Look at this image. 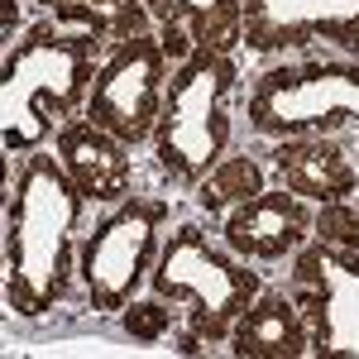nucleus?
<instances>
[{"label":"nucleus","instance_id":"423d86ee","mask_svg":"<svg viewBox=\"0 0 359 359\" xmlns=\"http://www.w3.org/2000/svg\"><path fill=\"white\" fill-rule=\"evenodd\" d=\"M245 120L264 139L335 135L340 125L359 130V67H340V62L273 67L254 82Z\"/></svg>","mask_w":359,"mask_h":359},{"label":"nucleus","instance_id":"0eeeda50","mask_svg":"<svg viewBox=\"0 0 359 359\" xmlns=\"http://www.w3.org/2000/svg\"><path fill=\"white\" fill-rule=\"evenodd\" d=\"M168 48L154 34L120 39L115 53L96 67V82L86 96V120L96 130L115 135L120 144H149L158 135L163 120V96H168Z\"/></svg>","mask_w":359,"mask_h":359},{"label":"nucleus","instance_id":"dca6fc26","mask_svg":"<svg viewBox=\"0 0 359 359\" xmlns=\"http://www.w3.org/2000/svg\"><path fill=\"white\" fill-rule=\"evenodd\" d=\"M259 192H264V168L245 154H225L221 163L196 182V201L206 211H235L240 201H249Z\"/></svg>","mask_w":359,"mask_h":359},{"label":"nucleus","instance_id":"9d476101","mask_svg":"<svg viewBox=\"0 0 359 359\" xmlns=\"http://www.w3.org/2000/svg\"><path fill=\"white\" fill-rule=\"evenodd\" d=\"M311 39L359 48V0H245V48L278 53Z\"/></svg>","mask_w":359,"mask_h":359},{"label":"nucleus","instance_id":"9b49d317","mask_svg":"<svg viewBox=\"0 0 359 359\" xmlns=\"http://www.w3.org/2000/svg\"><path fill=\"white\" fill-rule=\"evenodd\" d=\"M53 154H57V163L67 168V177L82 187L86 201H96V206H120V201L130 196V182H135L130 144H120L115 135L96 130L86 115H72V120L57 125Z\"/></svg>","mask_w":359,"mask_h":359},{"label":"nucleus","instance_id":"39448f33","mask_svg":"<svg viewBox=\"0 0 359 359\" xmlns=\"http://www.w3.org/2000/svg\"><path fill=\"white\" fill-rule=\"evenodd\" d=\"M163 230L168 201L158 196H125L111 216L91 225V235L77 245V283L96 311H120L139 297L163 249Z\"/></svg>","mask_w":359,"mask_h":359},{"label":"nucleus","instance_id":"1a4fd4ad","mask_svg":"<svg viewBox=\"0 0 359 359\" xmlns=\"http://www.w3.org/2000/svg\"><path fill=\"white\" fill-rule=\"evenodd\" d=\"M316 235V206L297 196L292 187L283 192H264L240 201L235 211H225L221 225V245L230 254H240L245 264H278L302 254Z\"/></svg>","mask_w":359,"mask_h":359},{"label":"nucleus","instance_id":"f257e3e1","mask_svg":"<svg viewBox=\"0 0 359 359\" xmlns=\"http://www.w3.org/2000/svg\"><path fill=\"white\" fill-rule=\"evenodd\" d=\"M82 216L86 196L57 154H29L5 206V302L15 316H48L67 297Z\"/></svg>","mask_w":359,"mask_h":359},{"label":"nucleus","instance_id":"7ed1b4c3","mask_svg":"<svg viewBox=\"0 0 359 359\" xmlns=\"http://www.w3.org/2000/svg\"><path fill=\"white\" fill-rule=\"evenodd\" d=\"M149 292L158 302L192 306L182 350H201V345L230 340L235 321L264 292V278H259V269H245L240 254H230L225 245H211L201 225H177L154 259Z\"/></svg>","mask_w":359,"mask_h":359},{"label":"nucleus","instance_id":"f8f14e48","mask_svg":"<svg viewBox=\"0 0 359 359\" xmlns=\"http://www.w3.org/2000/svg\"><path fill=\"white\" fill-rule=\"evenodd\" d=\"M144 10L168 57H192L196 48L235 53L245 43V0H144Z\"/></svg>","mask_w":359,"mask_h":359},{"label":"nucleus","instance_id":"f3484780","mask_svg":"<svg viewBox=\"0 0 359 359\" xmlns=\"http://www.w3.org/2000/svg\"><path fill=\"white\" fill-rule=\"evenodd\" d=\"M316 230H321L326 240H335V245H345V249L359 254V211H350V206H326V211L316 216Z\"/></svg>","mask_w":359,"mask_h":359},{"label":"nucleus","instance_id":"2eb2a0df","mask_svg":"<svg viewBox=\"0 0 359 359\" xmlns=\"http://www.w3.org/2000/svg\"><path fill=\"white\" fill-rule=\"evenodd\" d=\"M48 10H53L57 20H77L96 39L101 34L135 39V34H144V20H149L144 0H48Z\"/></svg>","mask_w":359,"mask_h":359},{"label":"nucleus","instance_id":"20e7f679","mask_svg":"<svg viewBox=\"0 0 359 359\" xmlns=\"http://www.w3.org/2000/svg\"><path fill=\"white\" fill-rule=\"evenodd\" d=\"M235 86H240L235 53L196 48L172 72L154 149H158V168L177 187H196L230 154V139H235L230 96H235Z\"/></svg>","mask_w":359,"mask_h":359},{"label":"nucleus","instance_id":"ddd939ff","mask_svg":"<svg viewBox=\"0 0 359 359\" xmlns=\"http://www.w3.org/2000/svg\"><path fill=\"white\" fill-rule=\"evenodd\" d=\"M278 168H283V182L306 201H321V206H340L345 196L359 187L355 168L345 158V149L326 135H292L278 144Z\"/></svg>","mask_w":359,"mask_h":359},{"label":"nucleus","instance_id":"f03ea898","mask_svg":"<svg viewBox=\"0 0 359 359\" xmlns=\"http://www.w3.org/2000/svg\"><path fill=\"white\" fill-rule=\"evenodd\" d=\"M96 34H62L39 25L29 39L5 48L0 62V144L5 154H34L57 135L62 120L86 111L96 82Z\"/></svg>","mask_w":359,"mask_h":359},{"label":"nucleus","instance_id":"6e6552de","mask_svg":"<svg viewBox=\"0 0 359 359\" xmlns=\"http://www.w3.org/2000/svg\"><path fill=\"white\" fill-rule=\"evenodd\" d=\"M302 278L316 292L311 306V355L359 359V254L335 240H316L302 249Z\"/></svg>","mask_w":359,"mask_h":359},{"label":"nucleus","instance_id":"4468645a","mask_svg":"<svg viewBox=\"0 0 359 359\" xmlns=\"http://www.w3.org/2000/svg\"><path fill=\"white\" fill-rule=\"evenodd\" d=\"M230 350L240 359H297L311 355V326L287 292H259L235 321Z\"/></svg>","mask_w":359,"mask_h":359}]
</instances>
